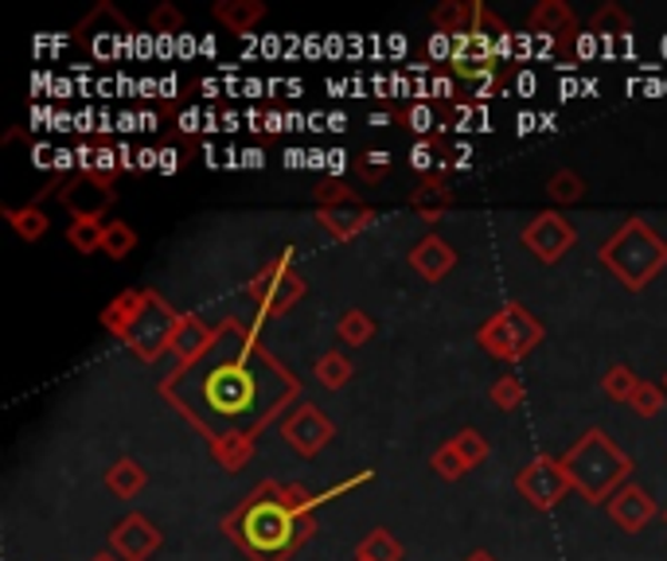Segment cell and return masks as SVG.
I'll return each instance as SVG.
<instances>
[{"mask_svg":"<svg viewBox=\"0 0 667 561\" xmlns=\"http://www.w3.org/2000/svg\"><path fill=\"white\" fill-rule=\"evenodd\" d=\"M160 398L211 444L231 433L258 437L301 398V379L258 340V328L222 317L211 348L160 379Z\"/></svg>","mask_w":667,"mask_h":561,"instance_id":"cell-1","label":"cell"},{"mask_svg":"<svg viewBox=\"0 0 667 561\" xmlns=\"http://www.w3.org/2000/svg\"><path fill=\"white\" fill-rule=\"evenodd\" d=\"M325 503L301 483L262 480L235 503L222 519V534L231 538L250 561H289L317 534V507Z\"/></svg>","mask_w":667,"mask_h":561,"instance_id":"cell-2","label":"cell"},{"mask_svg":"<svg viewBox=\"0 0 667 561\" xmlns=\"http://www.w3.org/2000/svg\"><path fill=\"white\" fill-rule=\"evenodd\" d=\"M563 468L586 503H609L613 491L625 488L628 475H633V457L617 449L605 429H589L563 457Z\"/></svg>","mask_w":667,"mask_h":561,"instance_id":"cell-3","label":"cell"},{"mask_svg":"<svg viewBox=\"0 0 667 561\" xmlns=\"http://www.w3.org/2000/svg\"><path fill=\"white\" fill-rule=\"evenodd\" d=\"M597 258L628 293H640L667 269V242L644 219H625V227L597 250Z\"/></svg>","mask_w":667,"mask_h":561,"instance_id":"cell-4","label":"cell"},{"mask_svg":"<svg viewBox=\"0 0 667 561\" xmlns=\"http://www.w3.org/2000/svg\"><path fill=\"white\" fill-rule=\"evenodd\" d=\"M542 340H547V328L519 301L500 304V309L477 328V343L492 359H500V363H519V359L531 355Z\"/></svg>","mask_w":667,"mask_h":561,"instance_id":"cell-5","label":"cell"},{"mask_svg":"<svg viewBox=\"0 0 667 561\" xmlns=\"http://www.w3.org/2000/svg\"><path fill=\"white\" fill-rule=\"evenodd\" d=\"M180 317L183 312H176L157 289H145V304L133 317V324H129V332L121 335V343H126L141 363H157L165 351H172V335L176 328H180Z\"/></svg>","mask_w":667,"mask_h":561,"instance_id":"cell-6","label":"cell"},{"mask_svg":"<svg viewBox=\"0 0 667 561\" xmlns=\"http://www.w3.org/2000/svg\"><path fill=\"white\" fill-rule=\"evenodd\" d=\"M305 277L293 266V250H281V258H270L247 281V297L262 317H286L305 297Z\"/></svg>","mask_w":667,"mask_h":561,"instance_id":"cell-7","label":"cell"},{"mask_svg":"<svg viewBox=\"0 0 667 561\" xmlns=\"http://www.w3.org/2000/svg\"><path fill=\"white\" fill-rule=\"evenodd\" d=\"M516 491L535 507V511H555V507L574 491V483L558 457H535L519 468Z\"/></svg>","mask_w":667,"mask_h":561,"instance_id":"cell-8","label":"cell"},{"mask_svg":"<svg viewBox=\"0 0 667 561\" xmlns=\"http://www.w3.org/2000/svg\"><path fill=\"white\" fill-rule=\"evenodd\" d=\"M519 242H524L539 261L555 266V261H563L566 253L574 250V242H578V230H574L570 219H563V211H539L524 227Z\"/></svg>","mask_w":667,"mask_h":561,"instance_id":"cell-9","label":"cell"},{"mask_svg":"<svg viewBox=\"0 0 667 561\" xmlns=\"http://www.w3.org/2000/svg\"><path fill=\"white\" fill-rule=\"evenodd\" d=\"M56 199L79 219H90V222H102V214L118 203V191L113 183H102V180H90V176L74 172L67 180H56Z\"/></svg>","mask_w":667,"mask_h":561,"instance_id":"cell-10","label":"cell"},{"mask_svg":"<svg viewBox=\"0 0 667 561\" xmlns=\"http://www.w3.org/2000/svg\"><path fill=\"white\" fill-rule=\"evenodd\" d=\"M281 437H286L301 457H317V452H325L328 444H332L336 425L317 410V405L305 402V405H293V413L281 421Z\"/></svg>","mask_w":667,"mask_h":561,"instance_id":"cell-11","label":"cell"},{"mask_svg":"<svg viewBox=\"0 0 667 561\" xmlns=\"http://www.w3.org/2000/svg\"><path fill=\"white\" fill-rule=\"evenodd\" d=\"M160 542H165V534H160L145 514H126V519L110 530V550L118 553L121 561H149L152 553L160 550Z\"/></svg>","mask_w":667,"mask_h":561,"instance_id":"cell-12","label":"cell"},{"mask_svg":"<svg viewBox=\"0 0 667 561\" xmlns=\"http://www.w3.org/2000/svg\"><path fill=\"white\" fill-rule=\"evenodd\" d=\"M605 507H609V519L617 522L620 530H628V534H636V530H644L651 519H656V499H651L640 483L617 488Z\"/></svg>","mask_w":667,"mask_h":561,"instance_id":"cell-13","label":"cell"},{"mask_svg":"<svg viewBox=\"0 0 667 561\" xmlns=\"http://www.w3.org/2000/svg\"><path fill=\"white\" fill-rule=\"evenodd\" d=\"M527 28L535 36H542V40L566 43V48L578 40V17L566 9L563 0H539L531 9V17H527Z\"/></svg>","mask_w":667,"mask_h":561,"instance_id":"cell-14","label":"cell"},{"mask_svg":"<svg viewBox=\"0 0 667 561\" xmlns=\"http://www.w3.org/2000/svg\"><path fill=\"white\" fill-rule=\"evenodd\" d=\"M410 266L418 277H426V281H441V277L454 273L457 266V250L449 242H445L441 234H426L414 242L410 250Z\"/></svg>","mask_w":667,"mask_h":561,"instance_id":"cell-15","label":"cell"},{"mask_svg":"<svg viewBox=\"0 0 667 561\" xmlns=\"http://www.w3.org/2000/svg\"><path fill=\"white\" fill-rule=\"evenodd\" d=\"M317 219L332 238L351 242V238H359L367 227H375L379 214H375V207H367V203H344V207H317Z\"/></svg>","mask_w":667,"mask_h":561,"instance_id":"cell-16","label":"cell"},{"mask_svg":"<svg viewBox=\"0 0 667 561\" xmlns=\"http://www.w3.org/2000/svg\"><path fill=\"white\" fill-rule=\"evenodd\" d=\"M480 0H445L441 9L429 12L434 28L445 36V40H465V36L477 32V20H480Z\"/></svg>","mask_w":667,"mask_h":561,"instance_id":"cell-17","label":"cell"},{"mask_svg":"<svg viewBox=\"0 0 667 561\" xmlns=\"http://www.w3.org/2000/svg\"><path fill=\"white\" fill-rule=\"evenodd\" d=\"M410 207L418 211V219H426V222L445 219V214H449V207H454V188H449L445 172L421 176V183L414 188V196H410Z\"/></svg>","mask_w":667,"mask_h":561,"instance_id":"cell-18","label":"cell"},{"mask_svg":"<svg viewBox=\"0 0 667 561\" xmlns=\"http://www.w3.org/2000/svg\"><path fill=\"white\" fill-rule=\"evenodd\" d=\"M215 343V328H207L199 317H191V312H183L180 317V328H176L172 335V355H176V367L183 363H196L199 355H203L207 348Z\"/></svg>","mask_w":667,"mask_h":561,"instance_id":"cell-19","label":"cell"},{"mask_svg":"<svg viewBox=\"0 0 667 561\" xmlns=\"http://www.w3.org/2000/svg\"><path fill=\"white\" fill-rule=\"evenodd\" d=\"M211 17L219 20L227 32L247 36L250 28L266 20V4H262V0H219V4L211 9Z\"/></svg>","mask_w":667,"mask_h":561,"instance_id":"cell-20","label":"cell"},{"mask_svg":"<svg viewBox=\"0 0 667 561\" xmlns=\"http://www.w3.org/2000/svg\"><path fill=\"white\" fill-rule=\"evenodd\" d=\"M141 304H145V289H121V293L102 309V328L113 335V340H121V335L129 332V324H133V317L141 312Z\"/></svg>","mask_w":667,"mask_h":561,"instance_id":"cell-21","label":"cell"},{"mask_svg":"<svg viewBox=\"0 0 667 561\" xmlns=\"http://www.w3.org/2000/svg\"><path fill=\"white\" fill-rule=\"evenodd\" d=\"M207 449H211V460L219 468H227V472H242V468L255 460L258 444H255V437H247V433H231V437H219V441H211Z\"/></svg>","mask_w":667,"mask_h":561,"instance_id":"cell-22","label":"cell"},{"mask_svg":"<svg viewBox=\"0 0 667 561\" xmlns=\"http://www.w3.org/2000/svg\"><path fill=\"white\" fill-rule=\"evenodd\" d=\"M74 157H79V172L82 176H90V180H102V183H113V176H118V168H121V157L106 141L82 144Z\"/></svg>","mask_w":667,"mask_h":561,"instance_id":"cell-23","label":"cell"},{"mask_svg":"<svg viewBox=\"0 0 667 561\" xmlns=\"http://www.w3.org/2000/svg\"><path fill=\"white\" fill-rule=\"evenodd\" d=\"M145 483H149V472H145L137 460H118V464L106 472V488L113 491L118 499H133V495H141L145 491Z\"/></svg>","mask_w":667,"mask_h":561,"instance_id":"cell-24","label":"cell"},{"mask_svg":"<svg viewBox=\"0 0 667 561\" xmlns=\"http://www.w3.org/2000/svg\"><path fill=\"white\" fill-rule=\"evenodd\" d=\"M4 219L12 222V230H17L24 242H36V238L48 234L51 219L43 214L40 203H24V207H4Z\"/></svg>","mask_w":667,"mask_h":561,"instance_id":"cell-25","label":"cell"},{"mask_svg":"<svg viewBox=\"0 0 667 561\" xmlns=\"http://www.w3.org/2000/svg\"><path fill=\"white\" fill-rule=\"evenodd\" d=\"M356 558L359 561H402V542H398L390 530L375 527L371 534L356 545Z\"/></svg>","mask_w":667,"mask_h":561,"instance_id":"cell-26","label":"cell"},{"mask_svg":"<svg viewBox=\"0 0 667 561\" xmlns=\"http://www.w3.org/2000/svg\"><path fill=\"white\" fill-rule=\"evenodd\" d=\"M589 32L601 36V40H620V36L633 32V17H628L620 4H605V9H597L594 20H589Z\"/></svg>","mask_w":667,"mask_h":561,"instance_id":"cell-27","label":"cell"},{"mask_svg":"<svg viewBox=\"0 0 667 561\" xmlns=\"http://www.w3.org/2000/svg\"><path fill=\"white\" fill-rule=\"evenodd\" d=\"M398 121H402L410 133H418V141H426V137H437L441 133V110H434L429 102H414L406 106L402 113H398Z\"/></svg>","mask_w":667,"mask_h":561,"instance_id":"cell-28","label":"cell"},{"mask_svg":"<svg viewBox=\"0 0 667 561\" xmlns=\"http://www.w3.org/2000/svg\"><path fill=\"white\" fill-rule=\"evenodd\" d=\"M351 374H356V367H351V359H344V351H325V355L317 359V379H320V387L344 390V387L351 382Z\"/></svg>","mask_w":667,"mask_h":561,"instance_id":"cell-29","label":"cell"},{"mask_svg":"<svg viewBox=\"0 0 667 561\" xmlns=\"http://www.w3.org/2000/svg\"><path fill=\"white\" fill-rule=\"evenodd\" d=\"M336 335H340L344 343H351V348H364L375 335V320L367 317L364 309H348L340 317V324H336Z\"/></svg>","mask_w":667,"mask_h":561,"instance_id":"cell-30","label":"cell"},{"mask_svg":"<svg viewBox=\"0 0 667 561\" xmlns=\"http://www.w3.org/2000/svg\"><path fill=\"white\" fill-rule=\"evenodd\" d=\"M547 196H550V203H558V207H570V203H578L581 196H586V183H581V176L578 172H570V168H563V172H555L547 180Z\"/></svg>","mask_w":667,"mask_h":561,"instance_id":"cell-31","label":"cell"},{"mask_svg":"<svg viewBox=\"0 0 667 561\" xmlns=\"http://www.w3.org/2000/svg\"><path fill=\"white\" fill-rule=\"evenodd\" d=\"M102 250L110 253L113 261H126L129 253L137 250V230L129 222H106V238H102Z\"/></svg>","mask_w":667,"mask_h":561,"instance_id":"cell-32","label":"cell"},{"mask_svg":"<svg viewBox=\"0 0 667 561\" xmlns=\"http://www.w3.org/2000/svg\"><path fill=\"white\" fill-rule=\"evenodd\" d=\"M644 379H636V371H628V367H609V374L601 379V390L613 398V402H633V394L640 390Z\"/></svg>","mask_w":667,"mask_h":561,"instance_id":"cell-33","label":"cell"},{"mask_svg":"<svg viewBox=\"0 0 667 561\" xmlns=\"http://www.w3.org/2000/svg\"><path fill=\"white\" fill-rule=\"evenodd\" d=\"M488 398H492L500 410H519V405L527 402V387L519 374H500V379L492 382V390H488Z\"/></svg>","mask_w":667,"mask_h":561,"instance_id":"cell-34","label":"cell"},{"mask_svg":"<svg viewBox=\"0 0 667 561\" xmlns=\"http://www.w3.org/2000/svg\"><path fill=\"white\" fill-rule=\"evenodd\" d=\"M102 238H106V222L79 219V222H71V227H67V242H71L79 253H94V250H102Z\"/></svg>","mask_w":667,"mask_h":561,"instance_id":"cell-35","label":"cell"},{"mask_svg":"<svg viewBox=\"0 0 667 561\" xmlns=\"http://www.w3.org/2000/svg\"><path fill=\"white\" fill-rule=\"evenodd\" d=\"M356 176L364 183H382L390 176V152L382 149H367L356 157Z\"/></svg>","mask_w":667,"mask_h":561,"instance_id":"cell-36","label":"cell"},{"mask_svg":"<svg viewBox=\"0 0 667 561\" xmlns=\"http://www.w3.org/2000/svg\"><path fill=\"white\" fill-rule=\"evenodd\" d=\"M429 468H434V472L441 475V480H461V475L469 472V464H465L461 452L454 449V441L441 444V449H437L434 457H429Z\"/></svg>","mask_w":667,"mask_h":561,"instance_id":"cell-37","label":"cell"},{"mask_svg":"<svg viewBox=\"0 0 667 561\" xmlns=\"http://www.w3.org/2000/svg\"><path fill=\"white\" fill-rule=\"evenodd\" d=\"M454 449L461 452V460H465V464H469V468L485 464L488 452H492V449H488V441L477 433V429H461V433L454 437Z\"/></svg>","mask_w":667,"mask_h":561,"instance_id":"cell-38","label":"cell"},{"mask_svg":"<svg viewBox=\"0 0 667 561\" xmlns=\"http://www.w3.org/2000/svg\"><path fill=\"white\" fill-rule=\"evenodd\" d=\"M664 402H667V390L664 387H656V382H640V390L633 394V410L640 413V418H656L659 410H664Z\"/></svg>","mask_w":667,"mask_h":561,"instance_id":"cell-39","label":"cell"},{"mask_svg":"<svg viewBox=\"0 0 667 561\" xmlns=\"http://www.w3.org/2000/svg\"><path fill=\"white\" fill-rule=\"evenodd\" d=\"M312 196H317V207H344V203H359V196L348 188L344 180H320L317 188H312Z\"/></svg>","mask_w":667,"mask_h":561,"instance_id":"cell-40","label":"cell"},{"mask_svg":"<svg viewBox=\"0 0 667 561\" xmlns=\"http://www.w3.org/2000/svg\"><path fill=\"white\" fill-rule=\"evenodd\" d=\"M472 36H480V40L504 48V43H508V24H504V20L485 4V9H480V20H477V32H472Z\"/></svg>","mask_w":667,"mask_h":561,"instance_id":"cell-41","label":"cell"},{"mask_svg":"<svg viewBox=\"0 0 667 561\" xmlns=\"http://www.w3.org/2000/svg\"><path fill=\"white\" fill-rule=\"evenodd\" d=\"M149 28L160 36H172V32H183V12L176 9V4H157V9L149 12Z\"/></svg>","mask_w":667,"mask_h":561,"instance_id":"cell-42","label":"cell"},{"mask_svg":"<svg viewBox=\"0 0 667 561\" xmlns=\"http://www.w3.org/2000/svg\"><path fill=\"white\" fill-rule=\"evenodd\" d=\"M434 164H437V137H426V141H418L410 149V168L421 176H429V172H437Z\"/></svg>","mask_w":667,"mask_h":561,"instance_id":"cell-43","label":"cell"},{"mask_svg":"<svg viewBox=\"0 0 667 561\" xmlns=\"http://www.w3.org/2000/svg\"><path fill=\"white\" fill-rule=\"evenodd\" d=\"M511 79H516V67H504L500 74H492V79H485V82H480V87H472V90H477V94H472V98H477V102H488V98L504 94Z\"/></svg>","mask_w":667,"mask_h":561,"instance_id":"cell-44","label":"cell"},{"mask_svg":"<svg viewBox=\"0 0 667 561\" xmlns=\"http://www.w3.org/2000/svg\"><path fill=\"white\" fill-rule=\"evenodd\" d=\"M465 561H496V558H492V553H488V550H472Z\"/></svg>","mask_w":667,"mask_h":561,"instance_id":"cell-45","label":"cell"},{"mask_svg":"<svg viewBox=\"0 0 667 561\" xmlns=\"http://www.w3.org/2000/svg\"><path fill=\"white\" fill-rule=\"evenodd\" d=\"M387 121H390V113H371V126L375 129H387Z\"/></svg>","mask_w":667,"mask_h":561,"instance_id":"cell-46","label":"cell"},{"mask_svg":"<svg viewBox=\"0 0 667 561\" xmlns=\"http://www.w3.org/2000/svg\"><path fill=\"white\" fill-rule=\"evenodd\" d=\"M90 561H121V558H118V553H113V550H102V553H94V558H90Z\"/></svg>","mask_w":667,"mask_h":561,"instance_id":"cell-47","label":"cell"},{"mask_svg":"<svg viewBox=\"0 0 667 561\" xmlns=\"http://www.w3.org/2000/svg\"><path fill=\"white\" fill-rule=\"evenodd\" d=\"M664 390H667V374H664Z\"/></svg>","mask_w":667,"mask_h":561,"instance_id":"cell-48","label":"cell"},{"mask_svg":"<svg viewBox=\"0 0 667 561\" xmlns=\"http://www.w3.org/2000/svg\"><path fill=\"white\" fill-rule=\"evenodd\" d=\"M664 519H667V514H664Z\"/></svg>","mask_w":667,"mask_h":561,"instance_id":"cell-49","label":"cell"},{"mask_svg":"<svg viewBox=\"0 0 667 561\" xmlns=\"http://www.w3.org/2000/svg\"><path fill=\"white\" fill-rule=\"evenodd\" d=\"M356 561H359V558H356Z\"/></svg>","mask_w":667,"mask_h":561,"instance_id":"cell-50","label":"cell"}]
</instances>
